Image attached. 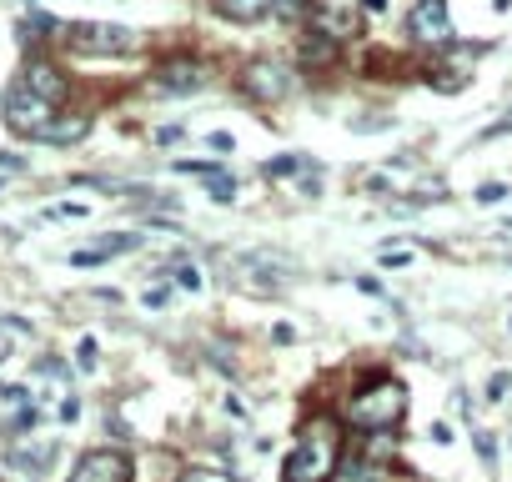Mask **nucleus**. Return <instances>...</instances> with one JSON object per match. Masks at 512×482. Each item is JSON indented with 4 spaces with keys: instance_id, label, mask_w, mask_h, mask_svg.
Listing matches in <instances>:
<instances>
[{
    "instance_id": "nucleus-3",
    "label": "nucleus",
    "mask_w": 512,
    "mask_h": 482,
    "mask_svg": "<svg viewBox=\"0 0 512 482\" xmlns=\"http://www.w3.org/2000/svg\"><path fill=\"white\" fill-rule=\"evenodd\" d=\"M66 41L81 56H131L136 51V31L111 26V21H81V26L66 31Z\"/></svg>"
},
{
    "instance_id": "nucleus-23",
    "label": "nucleus",
    "mask_w": 512,
    "mask_h": 482,
    "mask_svg": "<svg viewBox=\"0 0 512 482\" xmlns=\"http://www.w3.org/2000/svg\"><path fill=\"white\" fill-rule=\"evenodd\" d=\"M166 302H171V287H151V292L141 297V307H151V312H156V307H166Z\"/></svg>"
},
{
    "instance_id": "nucleus-34",
    "label": "nucleus",
    "mask_w": 512,
    "mask_h": 482,
    "mask_svg": "<svg viewBox=\"0 0 512 482\" xmlns=\"http://www.w3.org/2000/svg\"><path fill=\"white\" fill-rule=\"evenodd\" d=\"M6 357H11V337H6V332H0V362H6Z\"/></svg>"
},
{
    "instance_id": "nucleus-6",
    "label": "nucleus",
    "mask_w": 512,
    "mask_h": 482,
    "mask_svg": "<svg viewBox=\"0 0 512 482\" xmlns=\"http://www.w3.org/2000/svg\"><path fill=\"white\" fill-rule=\"evenodd\" d=\"M66 482H131V457L116 452V447H96L71 467Z\"/></svg>"
},
{
    "instance_id": "nucleus-9",
    "label": "nucleus",
    "mask_w": 512,
    "mask_h": 482,
    "mask_svg": "<svg viewBox=\"0 0 512 482\" xmlns=\"http://www.w3.org/2000/svg\"><path fill=\"white\" fill-rule=\"evenodd\" d=\"M201 81H206V71H201V61H191V56H176V61L156 66V91H166V96H191Z\"/></svg>"
},
{
    "instance_id": "nucleus-30",
    "label": "nucleus",
    "mask_w": 512,
    "mask_h": 482,
    "mask_svg": "<svg viewBox=\"0 0 512 482\" xmlns=\"http://www.w3.org/2000/svg\"><path fill=\"white\" fill-rule=\"evenodd\" d=\"M76 417H81V402L66 397V402H61V422H76Z\"/></svg>"
},
{
    "instance_id": "nucleus-24",
    "label": "nucleus",
    "mask_w": 512,
    "mask_h": 482,
    "mask_svg": "<svg viewBox=\"0 0 512 482\" xmlns=\"http://www.w3.org/2000/svg\"><path fill=\"white\" fill-rule=\"evenodd\" d=\"M36 417H41L36 407H21V412H16V422H11V432H26V427H36Z\"/></svg>"
},
{
    "instance_id": "nucleus-20",
    "label": "nucleus",
    "mask_w": 512,
    "mask_h": 482,
    "mask_svg": "<svg viewBox=\"0 0 512 482\" xmlns=\"http://www.w3.org/2000/svg\"><path fill=\"white\" fill-rule=\"evenodd\" d=\"M41 31H56V21H51V16H41V11L21 21V36H41Z\"/></svg>"
},
{
    "instance_id": "nucleus-12",
    "label": "nucleus",
    "mask_w": 512,
    "mask_h": 482,
    "mask_svg": "<svg viewBox=\"0 0 512 482\" xmlns=\"http://www.w3.org/2000/svg\"><path fill=\"white\" fill-rule=\"evenodd\" d=\"M176 171L196 176V181H201V186H206V191H211L216 201H231V196H236V181H231V176H226L221 166H211V161H181Z\"/></svg>"
},
{
    "instance_id": "nucleus-29",
    "label": "nucleus",
    "mask_w": 512,
    "mask_h": 482,
    "mask_svg": "<svg viewBox=\"0 0 512 482\" xmlns=\"http://www.w3.org/2000/svg\"><path fill=\"white\" fill-rule=\"evenodd\" d=\"M382 267H407V252H402V247H387V252H382Z\"/></svg>"
},
{
    "instance_id": "nucleus-14",
    "label": "nucleus",
    "mask_w": 512,
    "mask_h": 482,
    "mask_svg": "<svg viewBox=\"0 0 512 482\" xmlns=\"http://www.w3.org/2000/svg\"><path fill=\"white\" fill-rule=\"evenodd\" d=\"M211 6H216V16L251 26V21H262V16L272 11V0H211Z\"/></svg>"
},
{
    "instance_id": "nucleus-32",
    "label": "nucleus",
    "mask_w": 512,
    "mask_h": 482,
    "mask_svg": "<svg viewBox=\"0 0 512 482\" xmlns=\"http://www.w3.org/2000/svg\"><path fill=\"white\" fill-rule=\"evenodd\" d=\"M272 332H277V342H282V347H287V342H297V332H292V327H287V322H277V327H272Z\"/></svg>"
},
{
    "instance_id": "nucleus-37",
    "label": "nucleus",
    "mask_w": 512,
    "mask_h": 482,
    "mask_svg": "<svg viewBox=\"0 0 512 482\" xmlns=\"http://www.w3.org/2000/svg\"><path fill=\"white\" fill-rule=\"evenodd\" d=\"M507 332H512V317H507Z\"/></svg>"
},
{
    "instance_id": "nucleus-5",
    "label": "nucleus",
    "mask_w": 512,
    "mask_h": 482,
    "mask_svg": "<svg viewBox=\"0 0 512 482\" xmlns=\"http://www.w3.org/2000/svg\"><path fill=\"white\" fill-rule=\"evenodd\" d=\"M241 91L256 96V101H282V96L292 91V71H287L282 61L262 56V61H251V66L241 71Z\"/></svg>"
},
{
    "instance_id": "nucleus-36",
    "label": "nucleus",
    "mask_w": 512,
    "mask_h": 482,
    "mask_svg": "<svg viewBox=\"0 0 512 482\" xmlns=\"http://www.w3.org/2000/svg\"><path fill=\"white\" fill-rule=\"evenodd\" d=\"M512 6V0H492V11H507Z\"/></svg>"
},
{
    "instance_id": "nucleus-1",
    "label": "nucleus",
    "mask_w": 512,
    "mask_h": 482,
    "mask_svg": "<svg viewBox=\"0 0 512 482\" xmlns=\"http://www.w3.org/2000/svg\"><path fill=\"white\" fill-rule=\"evenodd\" d=\"M337 462H342V457H337V427H332L327 417H317L312 427H302L297 447L287 452L282 477H287V482H332Z\"/></svg>"
},
{
    "instance_id": "nucleus-21",
    "label": "nucleus",
    "mask_w": 512,
    "mask_h": 482,
    "mask_svg": "<svg viewBox=\"0 0 512 482\" xmlns=\"http://www.w3.org/2000/svg\"><path fill=\"white\" fill-rule=\"evenodd\" d=\"M181 482H231V477H226V472H211V467H191Z\"/></svg>"
},
{
    "instance_id": "nucleus-26",
    "label": "nucleus",
    "mask_w": 512,
    "mask_h": 482,
    "mask_svg": "<svg viewBox=\"0 0 512 482\" xmlns=\"http://www.w3.org/2000/svg\"><path fill=\"white\" fill-rule=\"evenodd\" d=\"M76 362H81V367H96V342H91V337L76 347Z\"/></svg>"
},
{
    "instance_id": "nucleus-31",
    "label": "nucleus",
    "mask_w": 512,
    "mask_h": 482,
    "mask_svg": "<svg viewBox=\"0 0 512 482\" xmlns=\"http://www.w3.org/2000/svg\"><path fill=\"white\" fill-rule=\"evenodd\" d=\"M0 397H6V402H26V387H11V382H0Z\"/></svg>"
},
{
    "instance_id": "nucleus-11",
    "label": "nucleus",
    "mask_w": 512,
    "mask_h": 482,
    "mask_svg": "<svg viewBox=\"0 0 512 482\" xmlns=\"http://www.w3.org/2000/svg\"><path fill=\"white\" fill-rule=\"evenodd\" d=\"M136 231H111V236H101V241H91V247H81V252H71V267H101V262H111V257H121V252H131L136 247Z\"/></svg>"
},
{
    "instance_id": "nucleus-4",
    "label": "nucleus",
    "mask_w": 512,
    "mask_h": 482,
    "mask_svg": "<svg viewBox=\"0 0 512 482\" xmlns=\"http://www.w3.org/2000/svg\"><path fill=\"white\" fill-rule=\"evenodd\" d=\"M6 121H11L16 136H31V141H36V136L56 121V106H46L36 91H26V86L16 81V86L6 91Z\"/></svg>"
},
{
    "instance_id": "nucleus-28",
    "label": "nucleus",
    "mask_w": 512,
    "mask_h": 482,
    "mask_svg": "<svg viewBox=\"0 0 512 482\" xmlns=\"http://www.w3.org/2000/svg\"><path fill=\"white\" fill-rule=\"evenodd\" d=\"M181 136H186V131H181V126H161V131H156V141H161V146H176V141H181Z\"/></svg>"
},
{
    "instance_id": "nucleus-17",
    "label": "nucleus",
    "mask_w": 512,
    "mask_h": 482,
    "mask_svg": "<svg viewBox=\"0 0 512 482\" xmlns=\"http://www.w3.org/2000/svg\"><path fill=\"white\" fill-rule=\"evenodd\" d=\"M91 206H81V201H56V206H46V221H81Z\"/></svg>"
},
{
    "instance_id": "nucleus-16",
    "label": "nucleus",
    "mask_w": 512,
    "mask_h": 482,
    "mask_svg": "<svg viewBox=\"0 0 512 482\" xmlns=\"http://www.w3.org/2000/svg\"><path fill=\"white\" fill-rule=\"evenodd\" d=\"M332 482H387V472L372 462V457H342Z\"/></svg>"
},
{
    "instance_id": "nucleus-18",
    "label": "nucleus",
    "mask_w": 512,
    "mask_h": 482,
    "mask_svg": "<svg viewBox=\"0 0 512 482\" xmlns=\"http://www.w3.org/2000/svg\"><path fill=\"white\" fill-rule=\"evenodd\" d=\"M297 166H302V156H277V161H267L262 171H267V181H287Z\"/></svg>"
},
{
    "instance_id": "nucleus-7",
    "label": "nucleus",
    "mask_w": 512,
    "mask_h": 482,
    "mask_svg": "<svg viewBox=\"0 0 512 482\" xmlns=\"http://www.w3.org/2000/svg\"><path fill=\"white\" fill-rule=\"evenodd\" d=\"M407 31H412V41H422V46H447V41H452V11H447V0H417Z\"/></svg>"
},
{
    "instance_id": "nucleus-25",
    "label": "nucleus",
    "mask_w": 512,
    "mask_h": 482,
    "mask_svg": "<svg viewBox=\"0 0 512 482\" xmlns=\"http://www.w3.org/2000/svg\"><path fill=\"white\" fill-rule=\"evenodd\" d=\"M492 136H512V111H507L502 121H492L487 131H482V141H492Z\"/></svg>"
},
{
    "instance_id": "nucleus-33",
    "label": "nucleus",
    "mask_w": 512,
    "mask_h": 482,
    "mask_svg": "<svg viewBox=\"0 0 512 482\" xmlns=\"http://www.w3.org/2000/svg\"><path fill=\"white\" fill-rule=\"evenodd\" d=\"M487 392H492V397H502V392H507V372H497V377L487 382Z\"/></svg>"
},
{
    "instance_id": "nucleus-35",
    "label": "nucleus",
    "mask_w": 512,
    "mask_h": 482,
    "mask_svg": "<svg viewBox=\"0 0 512 482\" xmlns=\"http://www.w3.org/2000/svg\"><path fill=\"white\" fill-rule=\"evenodd\" d=\"M362 6H372V11H382V6H387V0H362Z\"/></svg>"
},
{
    "instance_id": "nucleus-19",
    "label": "nucleus",
    "mask_w": 512,
    "mask_h": 482,
    "mask_svg": "<svg viewBox=\"0 0 512 482\" xmlns=\"http://www.w3.org/2000/svg\"><path fill=\"white\" fill-rule=\"evenodd\" d=\"M272 11L282 21H297V16H307V0H272Z\"/></svg>"
},
{
    "instance_id": "nucleus-27",
    "label": "nucleus",
    "mask_w": 512,
    "mask_h": 482,
    "mask_svg": "<svg viewBox=\"0 0 512 482\" xmlns=\"http://www.w3.org/2000/svg\"><path fill=\"white\" fill-rule=\"evenodd\" d=\"M477 452H482V462H487V467L497 462V447H492V437H487V432H477Z\"/></svg>"
},
{
    "instance_id": "nucleus-8",
    "label": "nucleus",
    "mask_w": 512,
    "mask_h": 482,
    "mask_svg": "<svg viewBox=\"0 0 512 482\" xmlns=\"http://www.w3.org/2000/svg\"><path fill=\"white\" fill-rule=\"evenodd\" d=\"M21 86L26 91H36L46 106H61L66 101V91H71V81H66V71L61 66H51V61H26V71H21Z\"/></svg>"
},
{
    "instance_id": "nucleus-13",
    "label": "nucleus",
    "mask_w": 512,
    "mask_h": 482,
    "mask_svg": "<svg viewBox=\"0 0 512 482\" xmlns=\"http://www.w3.org/2000/svg\"><path fill=\"white\" fill-rule=\"evenodd\" d=\"M6 462H11L16 472H31V477H41V472L56 462V442H41V447H16V452H6Z\"/></svg>"
},
{
    "instance_id": "nucleus-10",
    "label": "nucleus",
    "mask_w": 512,
    "mask_h": 482,
    "mask_svg": "<svg viewBox=\"0 0 512 482\" xmlns=\"http://www.w3.org/2000/svg\"><path fill=\"white\" fill-rule=\"evenodd\" d=\"M362 31V21H357V11H347V6H322V11H312V36H322V41H352Z\"/></svg>"
},
{
    "instance_id": "nucleus-22",
    "label": "nucleus",
    "mask_w": 512,
    "mask_h": 482,
    "mask_svg": "<svg viewBox=\"0 0 512 482\" xmlns=\"http://www.w3.org/2000/svg\"><path fill=\"white\" fill-rule=\"evenodd\" d=\"M176 282H181L186 292H201V272H196V267H176Z\"/></svg>"
},
{
    "instance_id": "nucleus-15",
    "label": "nucleus",
    "mask_w": 512,
    "mask_h": 482,
    "mask_svg": "<svg viewBox=\"0 0 512 482\" xmlns=\"http://www.w3.org/2000/svg\"><path fill=\"white\" fill-rule=\"evenodd\" d=\"M91 131V116H66V121H51L36 141H46V146H71V141H81Z\"/></svg>"
},
{
    "instance_id": "nucleus-2",
    "label": "nucleus",
    "mask_w": 512,
    "mask_h": 482,
    "mask_svg": "<svg viewBox=\"0 0 512 482\" xmlns=\"http://www.w3.org/2000/svg\"><path fill=\"white\" fill-rule=\"evenodd\" d=\"M402 412H407V387L397 377H377L347 402V422L362 432H387L402 422Z\"/></svg>"
}]
</instances>
